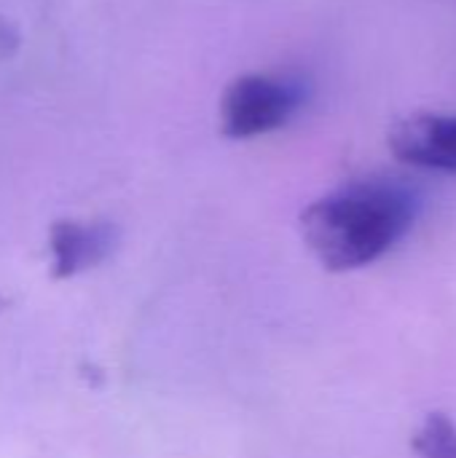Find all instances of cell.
<instances>
[{"label":"cell","instance_id":"6da1fadb","mask_svg":"<svg viewBox=\"0 0 456 458\" xmlns=\"http://www.w3.org/2000/svg\"><path fill=\"white\" fill-rule=\"evenodd\" d=\"M419 212L422 193L403 180H352L304 209L301 233L328 271H355L384 258Z\"/></svg>","mask_w":456,"mask_h":458},{"label":"cell","instance_id":"7a4b0ae2","mask_svg":"<svg viewBox=\"0 0 456 458\" xmlns=\"http://www.w3.org/2000/svg\"><path fill=\"white\" fill-rule=\"evenodd\" d=\"M309 86L293 72H247L220 97V131L228 140H253L282 129L306 102Z\"/></svg>","mask_w":456,"mask_h":458},{"label":"cell","instance_id":"3957f363","mask_svg":"<svg viewBox=\"0 0 456 458\" xmlns=\"http://www.w3.org/2000/svg\"><path fill=\"white\" fill-rule=\"evenodd\" d=\"M392 153L411 166L456 174V113H417L390 131Z\"/></svg>","mask_w":456,"mask_h":458},{"label":"cell","instance_id":"277c9868","mask_svg":"<svg viewBox=\"0 0 456 458\" xmlns=\"http://www.w3.org/2000/svg\"><path fill=\"white\" fill-rule=\"evenodd\" d=\"M411 448L419 458H456V424L443 413L427 416L417 429Z\"/></svg>","mask_w":456,"mask_h":458},{"label":"cell","instance_id":"5b68a950","mask_svg":"<svg viewBox=\"0 0 456 458\" xmlns=\"http://www.w3.org/2000/svg\"><path fill=\"white\" fill-rule=\"evenodd\" d=\"M110 242H113V231L105 225L67 228L59 239V250H62L65 260L78 266V263H89V260L99 258L110 247Z\"/></svg>","mask_w":456,"mask_h":458}]
</instances>
